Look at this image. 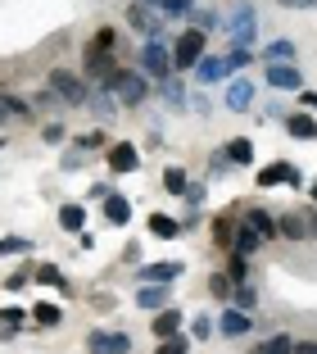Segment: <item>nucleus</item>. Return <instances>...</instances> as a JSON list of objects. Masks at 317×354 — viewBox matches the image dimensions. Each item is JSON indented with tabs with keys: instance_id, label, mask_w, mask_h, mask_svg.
Wrapping results in <instances>:
<instances>
[{
	"instance_id": "obj_1",
	"label": "nucleus",
	"mask_w": 317,
	"mask_h": 354,
	"mask_svg": "<svg viewBox=\"0 0 317 354\" xmlns=\"http://www.w3.org/2000/svg\"><path fill=\"white\" fill-rule=\"evenodd\" d=\"M222 19H227V37H231L236 46H245V50H249V41L258 37V14H254V5L236 0V5L222 14Z\"/></svg>"
},
{
	"instance_id": "obj_2",
	"label": "nucleus",
	"mask_w": 317,
	"mask_h": 354,
	"mask_svg": "<svg viewBox=\"0 0 317 354\" xmlns=\"http://www.w3.org/2000/svg\"><path fill=\"white\" fill-rule=\"evenodd\" d=\"M204 32H182L177 37V46H173V73H195V64L204 59Z\"/></svg>"
},
{
	"instance_id": "obj_3",
	"label": "nucleus",
	"mask_w": 317,
	"mask_h": 354,
	"mask_svg": "<svg viewBox=\"0 0 317 354\" xmlns=\"http://www.w3.org/2000/svg\"><path fill=\"white\" fill-rule=\"evenodd\" d=\"M109 91L118 95V104H123V109H136V104H145V95H150V82H145L136 68H123V73L113 77Z\"/></svg>"
},
{
	"instance_id": "obj_4",
	"label": "nucleus",
	"mask_w": 317,
	"mask_h": 354,
	"mask_svg": "<svg viewBox=\"0 0 317 354\" xmlns=\"http://www.w3.org/2000/svg\"><path fill=\"white\" fill-rule=\"evenodd\" d=\"M50 91L59 95L64 104H82V109H86V95H91V86L73 73V68H50Z\"/></svg>"
},
{
	"instance_id": "obj_5",
	"label": "nucleus",
	"mask_w": 317,
	"mask_h": 354,
	"mask_svg": "<svg viewBox=\"0 0 317 354\" xmlns=\"http://www.w3.org/2000/svg\"><path fill=\"white\" fill-rule=\"evenodd\" d=\"M141 73H150V77H173V50H168L164 41H145L141 46Z\"/></svg>"
},
{
	"instance_id": "obj_6",
	"label": "nucleus",
	"mask_w": 317,
	"mask_h": 354,
	"mask_svg": "<svg viewBox=\"0 0 317 354\" xmlns=\"http://www.w3.org/2000/svg\"><path fill=\"white\" fill-rule=\"evenodd\" d=\"M258 187H304V177H299V168L295 164H286V159H281V164H267V168H258V177H254Z\"/></svg>"
},
{
	"instance_id": "obj_7",
	"label": "nucleus",
	"mask_w": 317,
	"mask_h": 354,
	"mask_svg": "<svg viewBox=\"0 0 317 354\" xmlns=\"http://www.w3.org/2000/svg\"><path fill=\"white\" fill-rule=\"evenodd\" d=\"M263 77L276 91H304V68H295V64H267Z\"/></svg>"
},
{
	"instance_id": "obj_8",
	"label": "nucleus",
	"mask_w": 317,
	"mask_h": 354,
	"mask_svg": "<svg viewBox=\"0 0 317 354\" xmlns=\"http://www.w3.org/2000/svg\"><path fill=\"white\" fill-rule=\"evenodd\" d=\"M127 23H132L136 32H145L150 41H164V19H159V10H150V5H132V10H127Z\"/></svg>"
},
{
	"instance_id": "obj_9",
	"label": "nucleus",
	"mask_w": 317,
	"mask_h": 354,
	"mask_svg": "<svg viewBox=\"0 0 317 354\" xmlns=\"http://www.w3.org/2000/svg\"><path fill=\"white\" fill-rule=\"evenodd\" d=\"M86 350L91 354H127L132 350V336L127 332H91L86 336Z\"/></svg>"
},
{
	"instance_id": "obj_10",
	"label": "nucleus",
	"mask_w": 317,
	"mask_h": 354,
	"mask_svg": "<svg viewBox=\"0 0 317 354\" xmlns=\"http://www.w3.org/2000/svg\"><path fill=\"white\" fill-rule=\"evenodd\" d=\"M123 73L118 64H113V55H91L86 50V77L91 82H100V86H113V77Z\"/></svg>"
},
{
	"instance_id": "obj_11",
	"label": "nucleus",
	"mask_w": 317,
	"mask_h": 354,
	"mask_svg": "<svg viewBox=\"0 0 317 354\" xmlns=\"http://www.w3.org/2000/svg\"><path fill=\"white\" fill-rule=\"evenodd\" d=\"M249 104H254V82H245V77L227 82V109H231V114H245Z\"/></svg>"
},
{
	"instance_id": "obj_12",
	"label": "nucleus",
	"mask_w": 317,
	"mask_h": 354,
	"mask_svg": "<svg viewBox=\"0 0 317 354\" xmlns=\"http://www.w3.org/2000/svg\"><path fill=\"white\" fill-rule=\"evenodd\" d=\"M136 164H141V155H136L132 141H118V146H109V168H113V173H136Z\"/></svg>"
},
{
	"instance_id": "obj_13",
	"label": "nucleus",
	"mask_w": 317,
	"mask_h": 354,
	"mask_svg": "<svg viewBox=\"0 0 317 354\" xmlns=\"http://www.w3.org/2000/svg\"><path fill=\"white\" fill-rule=\"evenodd\" d=\"M249 327H254V318H249L245 309H231V304H227V313L218 318V332L222 336H245Z\"/></svg>"
},
{
	"instance_id": "obj_14",
	"label": "nucleus",
	"mask_w": 317,
	"mask_h": 354,
	"mask_svg": "<svg viewBox=\"0 0 317 354\" xmlns=\"http://www.w3.org/2000/svg\"><path fill=\"white\" fill-rule=\"evenodd\" d=\"M86 109H91V114H100V118H113L123 104H118V95H113L109 86H95V91L86 95Z\"/></svg>"
},
{
	"instance_id": "obj_15",
	"label": "nucleus",
	"mask_w": 317,
	"mask_h": 354,
	"mask_svg": "<svg viewBox=\"0 0 317 354\" xmlns=\"http://www.w3.org/2000/svg\"><path fill=\"white\" fill-rule=\"evenodd\" d=\"M276 227H281V236H290V241L317 236V218H299V214H286V218L276 223Z\"/></svg>"
},
{
	"instance_id": "obj_16",
	"label": "nucleus",
	"mask_w": 317,
	"mask_h": 354,
	"mask_svg": "<svg viewBox=\"0 0 317 354\" xmlns=\"http://www.w3.org/2000/svg\"><path fill=\"white\" fill-rule=\"evenodd\" d=\"M231 250L240 254V259H249V254L263 250V236H258L254 227H245V223H240V227H236V236H231Z\"/></svg>"
},
{
	"instance_id": "obj_17",
	"label": "nucleus",
	"mask_w": 317,
	"mask_h": 354,
	"mask_svg": "<svg viewBox=\"0 0 317 354\" xmlns=\"http://www.w3.org/2000/svg\"><path fill=\"white\" fill-rule=\"evenodd\" d=\"M195 77H200V82H222V77H231V73H227L222 55H204V59L195 64Z\"/></svg>"
},
{
	"instance_id": "obj_18",
	"label": "nucleus",
	"mask_w": 317,
	"mask_h": 354,
	"mask_svg": "<svg viewBox=\"0 0 317 354\" xmlns=\"http://www.w3.org/2000/svg\"><path fill=\"white\" fill-rule=\"evenodd\" d=\"M177 327H182V313L177 309H159L154 323H150V332H154V341H168V336H177Z\"/></svg>"
},
{
	"instance_id": "obj_19",
	"label": "nucleus",
	"mask_w": 317,
	"mask_h": 354,
	"mask_svg": "<svg viewBox=\"0 0 317 354\" xmlns=\"http://www.w3.org/2000/svg\"><path fill=\"white\" fill-rule=\"evenodd\" d=\"M168 291H173V286H141V291H136V304L159 313V309H168Z\"/></svg>"
},
{
	"instance_id": "obj_20",
	"label": "nucleus",
	"mask_w": 317,
	"mask_h": 354,
	"mask_svg": "<svg viewBox=\"0 0 317 354\" xmlns=\"http://www.w3.org/2000/svg\"><path fill=\"white\" fill-rule=\"evenodd\" d=\"M222 155H227V164H240V168L254 164V146H249V136H231Z\"/></svg>"
},
{
	"instance_id": "obj_21",
	"label": "nucleus",
	"mask_w": 317,
	"mask_h": 354,
	"mask_svg": "<svg viewBox=\"0 0 317 354\" xmlns=\"http://www.w3.org/2000/svg\"><path fill=\"white\" fill-rule=\"evenodd\" d=\"M240 223H245V227H254V232H258L263 241H272L276 232H281V227H276L272 218H267V209H245V218H240Z\"/></svg>"
},
{
	"instance_id": "obj_22",
	"label": "nucleus",
	"mask_w": 317,
	"mask_h": 354,
	"mask_svg": "<svg viewBox=\"0 0 317 354\" xmlns=\"http://www.w3.org/2000/svg\"><path fill=\"white\" fill-rule=\"evenodd\" d=\"M104 218H109L113 227H127V223H132V205H127V196H109V200H104Z\"/></svg>"
},
{
	"instance_id": "obj_23",
	"label": "nucleus",
	"mask_w": 317,
	"mask_h": 354,
	"mask_svg": "<svg viewBox=\"0 0 317 354\" xmlns=\"http://www.w3.org/2000/svg\"><path fill=\"white\" fill-rule=\"evenodd\" d=\"M182 277V263H150V268H141V281H159V286H164V281H177Z\"/></svg>"
},
{
	"instance_id": "obj_24",
	"label": "nucleus",
	"mask_w": 317,
	"mask_h": 354,
	"mask_svg": "<svg viewBox=\"0 0 317 354\" xmlns=\"http://www.w3.org/2000/svg\"><path fill=\"white\" fill-rule=\"evenodd\" d=\"M286 132L295 136V141H313V136H317V118H308V114H290V118H286Z\"/></svg>"
},
{
	"instance_id": "obj_25",
	"label": "nucleus",
	"mask_w": 317,
	"mask_h": 354,
	"mask_svg": "<svg viewBox=\"0 0 317 354\" xmlns=\"http://www.w3.org/2000/svg\"><path fill=\"white\" fill-rule=\"evenodd\" d=\"M59 227L82 236V232H86V209H82V205H64V209H59Z\"/></svg>"
},
{
	"instance_id": "obj_26",
	"label": "nucleus",
	"mask_w": 317,
	"mask_h": 354,
	"mask_svg": "<svg viewBox=\"0 0 317 354\" xmlns=\"http://www.w3.org/2000/svg\"><path fill=\"white\" fill-rule=\"evenodd\" d=\"M164 191H173V196H186L191 191V177H186V168H164Z\"/></svg>"
},
{
	"instance_id": "obj_27",
	"label": "nucleus",
	"mask_w": 317,
	"mask_h": 354,
	"mask_svg": "<svg viewBox=\"0 0 317 354\" xmlns=\"http://www.w3.org/2000/svg\"><path fill=\"white\" fill-rule=\"evenodd\" d=\"M263 59L267 64H295V41H267Z\"/></svg>"
},
{
	"instance_id": "obj_28",
	"label": "nucleus",
	"mask_w": 317,
	"mask_h": 354,
	"mask_svg": "<svg viewBox=\"0 0 317 354\" xmlns=\"http://www.w3.org/2000/svg\"><path fill=\"white\" fill-rule=\"evenodd\" d=\"M154 10L164 14V19H182V14L195 10V0H154Z\"/></svg>"
},
{
	"instance_id": "obj_29",
	"label": "nucleus",
	"mask_w": 317,
	"mask_h": 354,
	"mask_svg": "<svg viewBox=\"0 0 317 354\" xmlns=\"http://www.w3.org/2000/svg\"><path fill=\"white\" fill-rule=\"evenodd\" d=\"M32 241L28 236H0V259H14V254H28Z\"/></svg>"
},
{
	"instance_id": "obj_30",
	"label": "nucleus",
	"mask_w": 317,
	"mask_h": 354,
	"mask_svg": "<svg viewBox=\"0 0 317 354\" xmlns=\"http://www.w3.org/2000/svg\"><path fill=\"white\" fill-rule=\"evenodd\" d=\"M32 318H37L41 327H59L64 323V309H59V304H37V309H32Z\"/></svg>"
},
{
	"instance_id": "obj_31",
	"label": "nucleus",
	"mask_w": 317,
	"mask_h": 354,
	"mask_svg": "<svg viewBox=\"0 0 317 354\" xmlns=\"http://www.w3.org/2000/svg\"><path fill=\"white\" fill-rule=\"evenodd\" d=\"M37 281H46V286H59L64 295H73V286L64 281V272H59V268H50V263H46V268H37Z\"/></svg>"
},
{
	"instance_id": "obj_32",
	"label": "nucleus",
	"mask_w": 317,
	"mask_h": 354,
	"mask_svg": "<svg viewBox=\"0 0 317 354\" xmlns=\"http://www.w3.org/2000/svg\"><path fill=\"white\" fill-rule=\"evenodd\" d=\"M231 300H236V309H254V300H258V295H254V286H245V281H236V286H231Z\"/></svg>"
},
{
	"instance_id": "obj_33",
	"label": "nucleus",
	"mask_w": 317,
	"mask_h": 354,
	"mask_svg": "<svg viewBox=\"0 0 317 354\" xmlns=\"http://www.w3.org/2000/svg\"><path fill=\"white\" fill-rule=\"evenodd\" d=\"M159 95H164V100H173L177 109L186 104V91H182V82H177V77H164V82H159Z\"/></svg>"
},
{
	"instance_id": "obj_34",
	"label": "nucleus",
	"mask_w": 317,
	"mask_h": 354,
	"mask_svg": "<svg viewBox=\"0 0 317 354\" xmlns=\"http://www.w3.org/2000/svg\"><path fill=\"white\" fill-rule=\"evenodd\" d=\"M254 354H295V341H290V336H272V341H263Z\"/></svg>"
},
{
	"instance_id": "obj_35",
	"label": "nucleus",
	"mask_w": 317,
	"mask_h": 354,
	"mask_svg": "<svg viewBox=\"0 0 317 354\" xmlns=\"http://www.w3.org/2000/svg\"><path fill=\"white\" fill-rule=\"evenodd\" d=\"M150 232H154V236H177V232H182V223H173L168 214H154V218H150Z\"/></svg>"
},
{
	"instance_id": "obj_36",
	"label": "nucleus",
	"mask_w": 317,
	"mask_h": 354,
	"mask_svg": "<svg viewBox=\"0 0 317 354\" xmlns=\"http://www.w3.org/2000/svg\"><path fill=\"white\" fill-rule=\"evenodd\" d=\"M113 41H118V32H113V28H100V32H95V41H91V55H109Z\"/></svg>"
},
{
	"instance_id": "obj_37",
	"label": "nucleus",
	"mask_w": 317,
	"mask_h": 354,
	"mask_svg": "<svg viewBox=\"0 0 317 354\" xmlns=\"http://www.w3.org/2000/svg\"><path fill=\"white\" fill-rule=\"evenodd\" d=\"M231 286H236V281L227 277V272H213V277H209V291H213L218 300H231Z\"/></svg>"
},
{
	"instance_id": "obj_38",
	"label": "nucleus",
	"mask_w": 317,
	"mask_h": 354,
	"mask_svg": "<svg viewBox=\"0 0 317 354\" xmlns=\"http://www.w3.org/2000/svg\"><path fill=\"white\" fill-rule=\"evenodd\" d=\"M104 146H109V136H104V132H82V136H77V150H82V155H86V150H104Z\"/></svg>"
},
{
	"instance_id": "obj_39",
	"label": "nucleus",
	"mask_w": 317,
	"mask_h": 354,
	"mask_svg": "<svg viewBox=\"0 0 317 354\" xmlns=\"http://www.w3.org/2000/svg\"><path fill=\"white\" fill-rule=\"evenodd\" d=\"M159 354H191V341L186 336H168V341H159Z\"/></svg>"
},
{
	"instance_id": "obj_40",
	"label": "nucleus",
	"mask_w": 317,
	"mask_h": 354,
	"mask_svg": "<svg viewBox=\"0 0 317 354\" xmlns=\"http://www.w3.org/2000/svg\"><path fill=\"white\" fill-rule=\"evenodd\" d=\"M0 104H5V114H19V118H28V114H32V104H28V100H19V95H0Z\"/></svg>"
},
{
	"instance_id": "obj_41",
	"label": "nucleus",
	"mask_w": 317,
	"mask_h": 354,
	"mask_svg": "<svg viewBox=\"0 0 317 354\" xmlns=\"http://www.w3.org/2000/svg\"><path fill=\"white\" fill-rule=\"evenodd\" d=\"M222 59H227V73H231V68H245V64H249V50H245V46H231Z\"/></svg>"
},
{
	"instance_id": "obj_42",
	"label": "nucleus",
	"mask_w": 317,
	"mask_h": 354,
	"mask_svg": "<svg viewBox=\"0 0 317 354\" xmlns=\"http://www.w3.org/2000/svg\"><path fill=\"white\" fill-rule=\"evenodd\" d=\"M0 323H10V332H14V327L28 323V313H23V309H5V313H0Z\"/></svg>"
},
{
	"instance_id": "obj_43",
	"label": "nucleus",
	"mask_w": 317,
	"mask_h": 354,
	"mask_svg": "<svg viewBox=\"0 0 317 354\" xmlns=\"http://www.w3.org/2000/svg\"><path fill=\"white\" fill-rule=\"evenodd\" d=\"M186 205H191V209H200V205H204V187H200V182H195V187L186 191Z\"/></svg>"
},
{
	"instance_id": "obj_44",
	"label": "nucleus",
	"mask_w": 317,
	"mask_h": 354,
	"mask_svg": "<svg viewBox=\"0 0 317 354\" xmlns=\"http://www.w3.org/2000/svg\"><path fill=\"white\" fill-rule=\"evenodd\" d=\"M281 10H317V0H276Z\"/></svg>"
},
{
	"instance_id": "obj_45",
	"label": "nucleus",
	"mask_w": 317,
	"mask_h": 354,
	"mask_svg": "<svg viewBox=\"0 0 317 354\" xmlns=\"http://www.w3.org/2000/svg\"><path fill=\"white\" fill-rule=\"evenodd\" d=\"M204 336H213V323L209 318H195V341H204Z\"/></svg>"
},
{
	"instance_id": "obj_46",
	"label": "nucleus",
	"mask_w": 317,
	"mask_h": 354,
	"mask_svg": "<svg viewBox=\"0 0 317 354\" xmlns=\"http://www.w3.org/2000/svg\"><path fill=\"white\" fill-rule=\"evenodd\" d=\"M46 141H50V146H55V141H64V123H46Z\"/></svg>"
},
{
	"instance_id": "obj_47",
	"label": "nucleus",
	"mask_w": 317,
	"mask_h": 354,
	"mask_svg": "<svg viewBox=\"0 0 317 354\" xmlns=\"http://www.w3.org/2000/svg\"><path fill=\"white\" fill-rule=\"evenodd\" d=\"M299 104H304V109H317V91H304V100H299Z\"/></svg>"
},
{
	"instance_id": "obj_48",
	"label": "nucleus",
	"mask_w": 317,
	"mask_h": 354,
	"mask_svg": "<svg viewBox=\"0 0 317 354\" xmlns=\"http://www.w3.org/2000/svg\"><path fill=\"white\" fill-rule=\"evenodd\" d=\"M295 354H317V341H304V345H295Z\"/></svg>"
},
{
	"instance_id": "obj_49",
	"label": "nucleus",
	"mask_w": 317,
	"mask_h": 354,
	"mask_svg": "<svg viewBox=\"0 0 317 354\" xmlns=\"http://www.w3.org/2000/svg\"><path fill=\"white\" fill-rule=\"evenodd\" d=\"M5 118H10V114H5V104H0V123H5Z\"/></svg>"
},
{
	"instance_id": "obj_50",
	"label": "nucleus",
	"mask_w": 317,
	"mask_h": 354,
	"mask_svg": "<svg viewBox=\"0 0 317 354\" xmlns=\"http://www.w3.org/2000/svg\"><path fill=\"white\" fill-rule=\"evenodd\" d=\"M136 5H150V10H154V0H136Z\"/></svg>"
},
{
	"instance_id": "obj_51",
	"label": "nucleus",
	"mask_w": 317,
	"mask_h": 354,
	"mask_svg": "<svg viewBox=\"0 0 317 354\" xmlns=\"http://www.w3.org/2000/svg\"><path fill=\"white\" fill-rule=\"evenodd\" d=\"M313 200H317V187H313Z\"/></svg>"
}]
</instances>
